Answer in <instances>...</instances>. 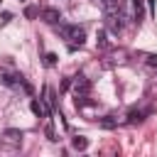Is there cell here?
Here are the masks:
<instances>
[{
  "mask_svg": "<svg viewBox=\"0 0 157 157\" xmlns=\"http://www.w3.org/2000/svg\"><path fill=\"white\" fill-rule=\"evenodd\" d=\"M59 29V34L64 37V39H69L71 44H83L86 42V32H83V27H78V25H59L56 27Z\"/></svg>",
  "mask_w": 157,
  "mask_h": 157,
  "instance_id": "6da1fadb",
  "label": "cell"
},
{
  "mask_svg": "<svg viewBox=\"0 0 157 157\" xmlns=\"http://www.w3.org/2000/svg\"><path fill=\"white\" fill-rule=\"evenodd\" d=\"M42 20H44L47 25H56V22L61 20V12H59L56 7H44V10H42Z\"/></svg>",
  "mask_w": 157,
  "mask_h": 157,
  "instance_id": "7a4b0ae2",
  "label": "cell"
},
{
  "mask_svg": "<svg viewBox=\"0 0 157 157\" xmlns=\"http://www.w3.org/2000/svg\"><path fill=\"white\" fill-rule=\"evenodd\" d=\"M105 22H108V29H110L113 34H120V29H123V22H120V17H118V12H108V17H105Z\"/></svg>",
  "mask_w": 157,
  "mask_h": 157,
  "instance_id": "3957f363",
  "label": "cell"
},
{
  "mask_svg": "<svg viewBox=\"0 0 157 157\" xmlns=\"http://www.w3.org/2000/svg\"><path fill=\"white\" fill-rule=\"evenodd\" d=\"M2 140H5V142H10V145H20V142H22V130L7 128V130L2 132Z\"/></svg>",
  "mask_w": 157,
  "mask_h": 157,
  "instance_id": "277c9868",
  "label": "cell"
},
{
  "mask_svg": "<svg viewBox=\"0 0 157 157\" xmlns=\"http://www.w3.org/2000/svg\"><path fill=\"white\" fill-rule=\"evenodd\" d=\"M88 88H91V83H88L83 76H76V83H74V93H76V96H86V93H88Z\"/></svg>",
  "mask_w": 157,
  "mask_h": 157,
  "instance_id": "5b68a950",
  "label": "cell"
},
{
  "mask_svg": "<svg viewBox=\"0 0 157 157\" xmlns=\"http://www.w3.org/2000/svg\"><path fill=\"white\" fill-rule=\"evenodd\" d=\"M145 115H147V110H142V108H130V110H128V123H142Z\"/></svg>",
  "mask_w": 157,
  "mask_h": 157,
  "instance_id": "8992f818",
  "label": "cell"
},
{
  "mask_svg": "<svg viewBox=\"0 0 157 157\" xmlns=\"http://www.w3.org/2000/svg\"><path fill=\"white\" fill-rule=\"evenodd\" d=\"M29 108H32V113H34V115H39V118H42V115H47V118H49V110L44 108V103H42V101H37V98H34V101L29 103Z\"/></svg>",
  "mask_w": 157,
  "mask_h": 157,
  "instance_id": "52a82bcc",
  "label": "cell"
},
{
  "mask_svg": "<svg viewBox=\"0 0 157 157\" xmlns=\"http://www.w3.org/2000/svg\"><path fill=\"white\" fill-rule=\"evenodd\" d=\"M103 5H105L108 12H120L123 10V0H103Z\"/></svg>",
  "mask_w": 157,
  "mask_h": 157,
  "instance_id": "ba28073f",
  "label": "cell"
},
{
  "mask_svg": "<svg viewBox=\"0 0 157 157\" xmlns=\"http://www.w3.org/2000/svg\"><path fill=\"white\" fill-rule=\"evenodd\" d=\"M71 147H74V150H86V147H88V140H86V137H74V140H71Z\"/></svg>",
  "mask_w": 157,
  "mask_h": 157,
  "instance_id": "9c48e42d",
  "label": "cell"
},
{
  "mask_svg": "<svg viewBox=\"0 0 157 157\" xmlns=\"http://www.w3.org/2000/svg\"><path fill=\"white\" fill-rule=\"evenodd\" d=\"M96 42H98V47H101V49L108 44V39H105V29H98V34H96Z\"/></svg>",
  "mask_w": 157,
  "mask_h": 157,
  "instance_id": "30bf717a",
  "label": "cell"
},
{
  "mask_svg": "<svg viewBox=\"0 0 157 157\" xmlns=\"http://www.w3.org/2000/svg\"><path fill=\"white\" fill-rule=\"evenodd\" d=\"M101 125H103L105 130H110V128H115V120H113V115H105V118H101Z\"/></svg>",
  "mask_w": 157,
  "mask_h": 157,
  "instance_id": "8fae6325",
  "label": "cell"
},
{
  "mask_svg": "<svg viewBox=\"0 0 157 157\" xmlns=\"http://www.w3.org/2000/svg\"><path fill=\"white\" fill-rule=\"evenodd\" d=\"M132 2H135V20L140 22V20H142V12H145V10H142V0H132Z\"/></svg>",
  "mask_w": 157,
  "mask_h": 157,
  "instance_id": "7c38bea8",
  "label": "cell"
},
{
  "mask_svg": "<svg viewBox=\"0 0 157 157\" xmlns=\"http://www.w3.org/2000/svg\"><path fill=\"white\" fill-rule=\"evenodd\" d=\"M37 12H39V10H37V7H32V5H29V7H27V10H25V17H29V20H34V17H37Z\"/></svg>",
  "mask_w": 157,
  "mask_h": 157,
  "instance_id": "4fadbf2b",
  "label": "cell"
},
{
  "mask_svg": "<svg viewBox=\"0 0 157 157\" xmlns=\"http://www.w3.org/2000/svg\"><path fill=\"white\" fill-rule=\"evenodd\" d=\"M44 61H47V66H54V64H56V54H52V52H49V54L44 56Z\"/></svg>",
  "mask_w": 157,
  "mask_h": 157,
  "instance_id": "5bb4252c",
  "label": "cell"
},
{
  "mask_svg": "<svg viewBox=\"0 0 157 157\" xmlns=\"http://www.w3.org/2000/svg\"><path fill=\"white\" fill-rule=\"evenodd\" d=\"M147 66H150V69H157V56H155V54L147 56Z\"/></svg>",
  "mask_w": 157,
  "mask_h": 157,
  "instance_id": "9a60e30c",
  "label": "cell"
},
{
  "mask_svg": "<svg viewBox=\"0 0 157 157\" xmlns=\"http://www.w3.org/2000/svg\"><path fill=\"white\" fill-rule=\"evenodd\" d=\"M150 2V12H155V0H147Z\"/></svg>",
  "mask_w": 157,
  "mask_h": 157,
  "instance_id": "2e32d148",
  "label": "cell"
}]
</instances>
